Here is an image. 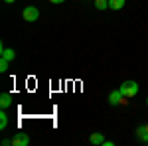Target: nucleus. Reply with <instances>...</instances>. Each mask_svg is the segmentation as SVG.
<instances>
[{
	"label": "nucleus",
	"instance_id": "1",
	"mask_svg": "<svg viewBox=\"0 0 148 146\" xmlns=\"http://www.w3.org/2000/svg\"><path fill=\"white\" fill-rule=\"evenodd\" d=\"M119 89H121V93L125 95L126 99H132V97L138 95V89H140V87H138L136 81H123V85H121Z\"/></svg>",
	"mask_w": 148,
	"mask_h": 146
},
{
	"label": "nucleus",
	"instance_id": "2",
	"mask_svg": "<svg viewBox=\"0 0 148 146\" xmlns=\"http://www.w3.org/2000/svg\"><path fill=\"white\" fill-rule=\"evenodd\" d=\"M22 18L26 22H36L38 18H40V10L36 8V6H26L22 12Z\"/></svg>",
	"mask_w": 148,
	"mask_h": 146
},
{
	"label": "nucleus",
	"instance_id": "3",
	"mask_svg": "<svg viewBox=\"0 0 148 146\" xmlns=\"http://www.w3.org/2000/svg\"><path fill=\"white\" fill-rule=\"evenodd\" d=\"M125 99L126 97L121 93V89H114V91L109 93V103H111V105H123V103H126Z\"/></svg>",
	"mask_w": 148,
	"mask_h": 146
},
{
	"label": "nucleus",
	"instance_id": "4",
	"mask_svg": "<svg viewBox=\"0 0 148 146\" xmlns=\"http://www.w3.org/2000/svg\"><path fill=\"white\" fill-rule=\"evenodd\" d=\"M30 144V136L26 132H16V136L12 138V146H28Z\"/></svg>",
	"mask_w": 148,
	"mask_h": 146
},
{
	"label": "nucleus",
	"instance_id": "5",
	"mask_svg": "<svg viewBox=\"0 0 148 146\" xmlns=\"http://www.w3.org/2000/svg\"><path fill=\"white\" fill-rule=\"evenodd\" d=\"M0 57L8 59V61H14V59H16V51H14V49H6L4 45L0 44Z\"/></svg>",
	"mask_w": 148,
	"mask_h": 146
},
{
	"label": "nucleus",
	"instance_id": "6",
	"mask_svg": "<svg viewBox=\"0 0 148 146\" xmlns=\"http://www.w3.org/2000/svg\"><path fill=\"white\" fill-rule=\"evenodd\" d=\"M107 138L103 136V132H93L91 136H89V142L91 144H95V146H103V142H105Z\"/></svg>",
	"mask_w": 148,
	"mask_h": 146
},
{
	"label": "nucleus",
	"instance_id": "7",
	"mask_svg": "<svg viewBox=\"0 0 148 146\" xmlns=\"http://www.w3.org/2000/svg\"><path fill=\"white\" fill-rule=\"evenodd\" d=\"M136 136L140 142H148V130H146V124L144 126H138L136 128Z\"/></svg>",
	"mask_w": 148,
	"mask_h": 146
},
{
	"label": "nucleus",
	"instance_id": "8",
	"mask_svg": "<svg viewBox=\"0 0 148 146\" xmlns=\"http://www.w3.org/2000/svg\"><path fill=\"white\" fill-rule=\"evenodd\" d=\"M12 105V95L10 93H2V97H0V107L2 109H8Z\"/></svg>",
	"mask_w": 148,
	"mask_h": 146
},
{
	"label": "nucleus",
	"instance_id": "9",
	"mask_svg": "<svg viewBox=\"0 0 148 146\" xmlns=\"http://www.w3.org/2000/svg\"><path fill=\"white\" fill-rule=\"evenodd\" d=\"M6 126H8V114H6V109H2V112H0V130H6Z\"/></svg>",
	"mask_w": 148,
	"mask_h": 146
},
{
	"label": "nucleus",
	"instance_id": "10",
	"mask_svg": "<svg viewBox=\"0 0 148 146\" xmlns=\"http://www.w3.org/2000/svg\"><path fill=\"white\" fill-rule=\"evenodd\" d=\"M126 0H109V8L111 10H121L123 6H125Z\"/></svg>",
	"mask_w": 148,
	"mask_h": 146
},
{
	"label": "nucleus",
	"instance_id": "11",
	"mask_svg": "<svg viewBox=\"0 0 148 146\" xmlns=\"http://www.w3.org/2000/svg\"><path fill=\"white\" fill-rule=\"evenodd\" d=\"M95 8L107 10V8H109V0H95Z\"/></svg>",
	"mask_w": 148,
	"mask_h": 146
},
{
	"label": "nucleus",
	"instance_id": "12",
	"mask_svg": "<svg viewBox=\"0 0 148 146\" xmlns=\"http://www.w3.org/2000/svg\"><path fill=\"white\" fill-rule=\"evenodd\" d=\"M8 65H10V61H8V59H4V57H0V71H2V73H6V71H8Z\"/></svg>",
	"mask_w": 148,
	"mask_h": 146
},
{
	"label": "nucleus",
	"instance_id": "13",
	"mask_svg": "<svg viewBox=\"0 0 148 146\" xmlns=\"http://www.w3.org/2000/svg\"><path fill=\"white\" fill-rule=\"evenodd\" d=\"M2 144H4V146H10L12 144V138H4V140H2Z\"/></svg>",
	"mask_w": 148,
	"mask_h": 146
},
{
	"label": "nucleus",
	"instance_id": "14",
	"mask_svg": "<svg viewBox=\"0 0 148 146\" xmlns=\"http://www.w3.org/2000/svg\"><path fill=\"white\" fill-rule=\"evenodd\" d=\"M103 146H114V142H113V140H105V142H103Z\"/></svg>",
	"mask_w": 148,
	"mask_h": 146
},
{
	"label": "nucleus",
	"instance_id": "15",
	"mask_svg": "<svg viewBox=\"0 0 148 146\" xmlns=\"http://www.w3.org/2000/svg\"><path fill=\"white\" fill-rule=\"evenodd\" d=\"M51 4H61V2H65V0H49Z\"/></svg>",
	"mask_w": 148,
	"mask_h": 146
},
{
	"label": "nucleus",
	"instance_id": "16",
	"mask_svg": "<svg viewBox=\"0 0 148 146\" xmlns=\"http://www.w3.org/2000/svg\"><path fill=\"white\" fill-rule=\"evenodd\" d=\"M4 2H8V4H12V2H16V0H4Z\"/></svg>",
	"mask_w": 148,
	"mask_h": 146
},
{
	"label": "nucleus",
	"instance_id": "17",
	"mask_svg": "<svg viewBox=\"0 0 148 146\" xmlns=\"http://www.w3.org/2000/svg\"><path fill=\"white\" fill-rule=\"evenodd\" d=\"M146 130H148V123H146Z\"/></svg>",
	"mask_w": 148,
	"mask_h": 146
},
{
	"label": "nucleus",
	"instance_id": "18",
	"mask_svg": "<svg viewBox=\"0 0 148 146\" xmlns=\"http://www.w3.org/2000/svg\"><path fill=\"white\" fill-rule=\"evenodd\" d=\"M146 105H148V99H146Z\"/></svg>",
	"mask_w": 148,
	"mask_h": 146
}]
</instances>
